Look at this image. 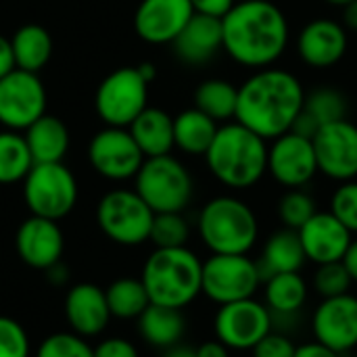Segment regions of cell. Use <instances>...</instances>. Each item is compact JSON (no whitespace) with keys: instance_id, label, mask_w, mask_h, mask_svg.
I'll use <instances>...</instances> for the list:
<instances>
[{"instance_id":"1","label":"cell","mask_w":357,"mask_h":357,"mask_svg":"<svg viewBox=\"0 0 357 357\" xmlns=\"http://www.w3.org/2000/svg\"><path fill=\"white\" fill-rule=\"evenodd\" d=\"M303 100L305 90L297 75L278 67L257 69L238 88L234 119L264 140H274L291 132Z\"/></svg>"},{"instance_id":"2","label":"cell","mask_w":357,"mask_h":357,"mask_svg":"<svg viewBox=\"0 0 357 357\" xmlns=\"http://www.w3.org/2000/svg\"><path fill=\"white\" fill-rule=\"evenodd\" d=\"M224 50L245 67H272L289 46V21L270 0H241L222 17Z\"/></svg>"},{"instance_id":"3","label":"cell","mask_w":357,"mask_h":357,"mask_svg":"<svg viewBox=\"0 0 357 357\" xmlns=\"http://www.w3.org/2000/svg\"><path fill=\"white\" fill-rule=\"evenodd\" d=\"M205 161L218 182L234 190H245L266 176L268 144L243 123L232 121L218 128Z\"/></svg>"},{"instance_id":"4","label":"cell","mask_w":357,"mask_h":357,"mask_svg":"<svg viewBox=\"0 0 357 357\" xmlns=\"http://www.w3.org/2000/svg\"><path fill=\"white\" fill-rule=\"evenodd\" d=\"M203 261L188 247L155 249L144 266L140 280L151 303L184 310L201 295Z\"/></svg>"},{"instance_id":"5","label":"cell","mask_w":357,"mask_h":357,"mask_svg":"<svg viewBox=\"0 0 357 357\" xmlns=\"http://www.w3.org/2000/svg\"><path fill=\"white\" fill-rule=\"evenodd\" d=\"M199 236L215 255H249L259 236L253 209L236 197H215L199 213Z\"/></svg>"},{"instance_id":"6","label":"cell","mask_w":357,"mask_h":357,"mask_svg":"<svg viewBox=\"0 0 357 357\" xmlns=\"http://www.w3.org/2000/svg\"><path fill=\"white\" fill-rule=\"evenodd\" d=\"M134 180V190L153 213H182L192 201V176L172 155L144 159Z\"/></svg>"},{"instance_id":"7","label":"cell","mask_w":357,"mask_h":357,"mask_svg":"<svg viewBox=\"0 0 357 357\" xmlns=\"http://www.w3.org/2000/svg\"><path fill=\"white\" fill-rule=\"evenodd\" d=\"M153 209L136 190L117 188L107 192L96 205V224L102 234L121 245L138 247L149 241L153 226Z\"/></svg>"},{"instance_id":"8","label":"cell","mask_w":357,"mask_h":357,"mask_svg":"<svg viewBox=\"0 0 357 357\" xmlns=\"http://www.w3.org/2000/svg\"><path fill=\"white\" fill-rule=\"evenodd\" d=\"M23 201L31 215L59 222L77 203L75 176L63 163H33L23 180Z\"/></svg>"},{"instance_id":"9","label":"cell","mask_w":357,"mask_h":357,"mask_svg":"<svg viewBox=\"0 0 357 357\" xmlns=\"http://www.w3.org/2000/svg\"><path fill=\"white\" fill-rule=\"evenodd\" d=\"M264 282L259 264L249 255H215L203 261L201 293L218 305L255 297Z\"/></svg>"},{"instance_id":"10","label":"cell","mask_w":357,"mask_h":357,"mask_svg":"<svg viewBox=\"0 0 357 357\" xmlns=\"http://www.w3.org/2000/svg\"><path fill=\"white\" fill-rule=\"evenodd\" d=\"M149 98V82L138 67H121L109 73L94 96L98 117L113 128H128L144 109Z\"/></svg>"},{"instance_id":"11","label":"cell","mask_w":357,"mask_h":357,"mask_svg":"<svg viewBox=\"0 0 357 357\" xmlns=\"http://www.w3.org/2000/svg\"><path fill=\"white\" fill-rule=\"evenodd\" d=\"M274 316L266 303L255 297L220 305L213 331L218 341L234 351H251L266 335L272 333Z\"/></svg>"},{"instance_id":"12","label":"cell","mask_w":357,"mask_h":357,"mask_svg":"<svg viewBox=\"0 0 357 357\" xmlns=\"http://www.w3.org/2000/svg\"><path fill=\"white\" fill-rule=\"evenodd\" d=\"M46 113V90L38 73L13 69L0 77V126L25 132Z\"/></svg>"},{"instance_id":"13","label":"cell","mask_w":357,"mask_h":357,"mask_svg":"<svg viewBox=\"0 0 357 357\" xmlns=\"http://www.w3.org/2000/svg\"><path fill=\"white\" fill-rule=\"evenodd\" d=\"M88 159L92 169L107 180H130L138 174L144 155L134 142L128 128L107 126L96 132L88 146Z\"/></svg>"},{"instance_id":"14","label":"cell","mask_w":357,"mask_h":357,"mask_svg":"<svg viewBox=\"0 0 357 357\" xmlns=\"http://www.w3.org/2000/svg\"><path fill=\"white\" fill-rule=\"evenodd\" d=\"M318 172L337 180L349 182L357 178V126L349 119H339L322 126L312 138Z\"/></svg>"},{"instance_id":"15","label":"cell","mask_w":357,"mask_h":357,"mask_svg":"<svg viewBox=\"0 0 357 357\" xmlns=\"http://www.w3.org/2000/svg\"><path fill=\"white\" fill-rule=\"evenodd\" d=\"M268 172L284 188H303L318 174L312 138L287 132L268 146Z\"/></svg>"},{"instance_id":"16","label":"cell","mask_w":357,"mask_h":357,"mask_svg":"<svg viewBox=\"0 0 357 357\" xmlns=\"http://www.w3.org/2000/svg\"><path fill=\"white\" fill-rule=\"evenodd\" d=\"M316 343L343 356L357 347V297L345 293L322 299L312 316Z\"/></svg>"},{"instance_id":"17","label":"cell","mask_w":357,"mask_h":357,"mask_svg":"<svg viewBox=\"0 0 357 357\" xmlns=\"http://www.w3.org/2000/svg\"><path fill=\"white\" fill-rule=\"evenodd\" d=\"M15 249L25 266L46 272L61 261L65 251V236L59 228V222L29 215L17 228Z\"/></svg>"},{"instance_id":"18","label":"cell","mask_w":357,"mask_h":357,"mask_svg":"<svg viewBox=\"0 0 357 357\" xmlns=\"http://www.w3.org/2000/svg\"><path fill=\"white\" fill-rule=\"evenodd\" d=\"M192 15L190 0H142L134 15V29L149 44H172Z\"/></svg>"},{"instance_id":"19","label":"cell","mask_w":357,"mask_h":357,"mask_svg":"<svg viewBox=\"0 0 357 357\" xmlns=\"http://www.w3.org/2000/svg\"><path fill=\"white\" fill-rule=\"evenodd\" d=\"M297 232L305 257L316 266L343 261L354 241V234L331 211H316Z\"/></svg>"},{"instance_id":"20","label":"cell","mask_w":357,"mask_h":357,"mask_svg":"<svg viewBox=\"0 0 357 357\" xmlns=\"http://www.w3.org/2000/svg\"><path fill=\"white\" fill-rule=\"evenodd\" d=\"M297 52L305 65L316 69L337 65L347 52V31L343 23L333 19L310 21L299 31Z\"/></svg>"},{"instance_id":"21","label":"cell","mask_w":357,"mask_h":357,"mask_svg":"<svg viewBox=\"0 0 357 357\" xmlns=\"http://www.w3.org/2000/svg\"><path fill=\"white\" fill-rule=\"evenodd\" d=\"M65 320L71 333L90 339L98 337L111 320L105 289L92 282H79L65 295Z\"/></svg>"},{"instance_id":"22","label":"cell","mask_w":357,"mask_h":357,"mask_svg":"<svg viewBox=\"0 0 357 357\" xmlns=\"http://www.w3.org/2000/svg\"><path fill=\"white\" fill-rule=\"evenodd\" d=\"M176 56L186 65H205L224 50L222 19L195 13L172 42Z\"/></svg>"},{"instance_id":"23","label":"cell","mask_w":357,"mask_h":357,"mask_svg":"<svg viewBox=\"0 0 357 357\" xmlns=\"http://www.w3.org/2000/svg\"><path fill=\"white\" fill-rule=\"evenodd\" d=\"M128 132L132 134L134 142L142 151L144 159L169 155L174 144V117L167 115L163 109L146 107L130 126Z\"/></svg>"},{"instance_id":"24","label":"cell","mask_w":357,"mask_h":357,"mask_svg":"<svg viewBox=\"0 0 357 357\" xmlns=\"http://www.w3.org/2000/svg\"><path fill=\"white\" fill-rule=\"evenodd\" d=\"M33 163H63L69 151V128L54 115L44 113L23 134Z\"/></svg>"},{"instance_id":"25","label":"cell","mask_w":357,"mask_h":357,"mask_svg":"<svg viewBox=\"0 0 357 357\" xmlns=\"http://www.w3.org/2000/svg\"><path fill=\"white\" fill-rule=\"evenodd\" d=\"M305 251L299 241V232L284 228L274 232L268 243L264 245V253L259 264L261 278H270L274 274H284V272H299L305 264Z\"/></svg>"},{"instance_id":"26","label":"cell","mask_w":357,"mask_h":357,"mask_svg":"<svg viewBox=\"0 0 357 357\" xmlns=\"http://www.w3.org/2000/svg\"><path fill=\"white\" fill-rule=\"evenodd\" d=\"M138 333L151 347L167 349L182 341L186 333V320L182 310L151 303L138 318Z\"/></svg>"},{"instance_id":"27","label":"cell","mask_w":357,"mask_h":357,"mask_svg":"<svg viewBox=\"0 0 357 357\" xmlns=\"http://www.w3.org/2000/svg\"><path fill=\"white\" fill-rule=\"evenodd\" d=\"M15 67L23 71H42L52 56V38L46 27L27 23L19 27L10 38Z\"/></svg>"},{"instance_id":"28","label":"cell","mask_w":357,"mask_h":357,"mask_svg":"<svg viewBox=\"0 0 357 357\" xmlns=\"http://www.w3.org/2000/svg\"><path fill=\"white\" fill-rule=\"evenodd\" d=\"M218 121H213L199 109H186L174 117V144L186 155L205 157L218 134Z\"/></svg>"},{"instance_id":"29","label":"cell","mask_w":357,"mask_h":357,"mask_svg":"<svg viewBox=\"0 0 357 357\" xmlns=\"http://www.w3.org/2000/svg\"><path fill=\"white\" fill-rule=\"evenodd\" d=\"M266 307L272 316H295L307 301V282L299 272H284L266 278Z\"/></svg>"},{"instance_id":"30","label":"cell","mask_w":357,"mask_h":357,"mask_svg":"<svg viewBox=\"0 0 357 357\" xmlns=\"http://www.w3.org/2000/svg\"><path fill=\"white\" fill-rule=\"evenodd\" d=\"M238 88L228 79H205L195 90V109L211 117L213 121H230L236 115Z\"/></svg>"},{"instance_id":"31","label":"cell","mask_w":357,"mask_h":357,"mask_svg":"<svg viewBox=\"0 0 357 357\" xmlns=\"http://www.w3.org/2000/svg\"><path fill=\"white\" fill-rule=\"evenodd\" d=\"M111 318L138 320L140 314L151 305L146 289L140 278H117L105 289Z\"/></svg>"},{"instance_id":"32","label":"cell","mask_w":357,"mask_h":357,"mask_svg":"<svg viewBox=\"0 0 357 357\" xmlns=\"http://www.w3.org/2000/svg\"><path fill=\"white\" fill-rule=\"evenodd\" d=\"M33 167L31 153L19 132H0V184L23 182Z\"/></svg>"},{"instance_id":"33","label":"cell","mask_w":357,"mask_h":357,"mask_svg":"<svg viewBox=\"0 0 357 357\" xmlns=\"http://www.w3.org/2000/svg\"><path fill=\"white\" fill-rule=\"evenodd\" d=\"M318 128L339 121V119H347L349 113V102L345 98V94L337 88L324 86V88H316L310 94H305L303 100V109H301Z\"/></svg>"},{"instance_id":"34","label":"cell","mask_w":357,"mask_h":357,"mask_svg":"<svg viewBox=\"0 0 357 357\" xmlns=\"http://www.w3.org/2000/svg\"><path fill=\"white\" fill-rule=\"evenodd\" d=\"M190 238V226L182 213H155L149 241L155 249L186 247Z\"/></svg>"},{"instance_id":"35","label":"cell","mask_w":357,"mask_h":357,"mask_svg":"<svg viewBox=\"0 0 357 357\" xmlns=\"http://www.w3.org/2000/svg\"><path fill=\"white\" fill-rule=\"evenodd\" d=\"M316 211V201L303 188H289V192L278 203L280 222L291 230H299Z\"/></svg>"},{"instance_id":"36","label":"cell","mask_w":357,"mask_h":357,"mask_svg":"<svg viewBox=\"0 0 357 357\" xmlns=\"http://www.w3.org/2000/svg\"><path fill=\"white\" fill-rule=\"evenodd\" d=\"M36 357H94V347L75 333H54L38 345Z\"/></svg>"},{"instance_id":"37","label":"cell","mask_w":357,"mask_h":357,"mask_svg":"<svg viewBox=\"0 0 357 357\" xmlns=\"http://www.w3.org/2000/svg\"><path fill=\"white\" fill-rule=\"evenodd\" d=\"M351 284H354V280H351L347 268L343 266V261L322 264V266H318V270L314 274V289L322 299L345 295V293H349Z\"/></svg>"},{"instance_id":"38","label":"cell","mask_w":357,"mask_h":357,"mask_svg":"<svg viewBox=\"0 0 357 357\" xmlns=\"http://www.w3.org/2000/svg\"><path fill=\"white\" fill-rule=\"evenodd\" d=\"M31 343L21 322L0 316V357H29Z\"/></svg>"},{"instance_id":"39","label":"cell","mask_w":357,"mask_h":357,"mask_svg":"<svg viewBox=\"0 0 357 357\" xmlns=\"http://www.w3.org/2000/svg\"><path fill=\"white\" fill-rule=\"evenodd\" d=\"M331 213L351 232L357 234V182H341L331 201Z\"/></svg>"},{"instance_id":"40","label":"cell","mask_w":357,"mask_h":357,"mask_svg":"<svg viewBox=\"0 0 357 357\" xmlns=\"http://www.w3.org/2000/svg\"><path fill=\"white\" fill-rule=\"evenodd\" d=\"M251 351L253 357H295L297 347L289 337L280 333H270Z\"/></svg>"},{"instance_id":"41","label":"cell","mask_w":357,"mask_h":357,"mask_svg":"<svg viewBox=\"0 0 357 357\" xmlns=\"http://www.w3.org/2000/svg\"><path fill=\"white\" fill-rule=\"evenodd\" d=\"M94 357H140L132 341L121 337H111L94 347Z\"/></svg>"},{"instance_id":"42","label":"cell","mask_w":357,"mask_h":357,"mask_svg":"<svg viewBox=\"0 0 357 357\" xmlns=\"http://www.w3.org/2000/svg\"><path fill=\"white\" fill-rule=\"evenodd\" d=\"M190 4H192V10L199 15L222 19L236 4V0H190Z\"/></svg>"},{"instance_id":"43","label":"cell","mask_w":357,"mask_h":357,"mask_svg":"<svg viewBox=\"0 0 357 357\" xmlns=\"http://www.w3.org/2000/svg\"><path fill=\"white\" fill-rule=\"evenodd\" d=\"M13 69H15V56H13L10 40L0 36V77H4Z\"/></svg>"},{"instance_id":"44","label":"cell","mask_w":357,"mask_h":357,"mask_svg":"<svg viewBox=\"0 0 357 357\" xmlns=\"http://www.w3.org/2000/svg\"><path fill=\"white\" fill-rule=\"evenodd\" d=\"M197 357H230V349L222 341H205L197 347Z\"/></svg>"},{"instance_id":"45","label":"cell","mask_w":357,"mask_h":357,"mask_svg":"<svg viewBox=\"0 0 357 357\" xmlns=\"http://www.w3.org/2000/svg\"><path fill=\"white\" fill-rule=\"evenodd\" d=\"M295 357H341L339 354H335L333 349H328V347H324V345H320V343H305V345H301V347H297V351H295Z\"/></svg>"},{"instance_id":"46","label":"cell","mask_w":357,"mask_h":357,"mask_svg":"<svg viewBox=\"0 0 357 357\" xmlns=\"http://www.w3.org/2000/svg\"><path fill=\"white\" fill-rule=\"evenodd\" d=\"M343 266L347 268L351 280L357 282V238L351 241V245H349V249H347V253L343 257Z\"/></svg>"},{"instance_id":"47","label":"cell","mask_w":357,"mask_h":357,"mask_svg":"<svg viewBox=\"0 0 357 357\" xmlns=\"http://www.w3.org/2000/svg\"><path fill=\"white\" fill-rule=\"evenodd\" d=\"M46 276H48V282H52V284H65L67 282V278H69V272L65 270V266L59 261V264H54L52 268H48L46 270Z\"/></svg>"},{"instance_id":"48","label":"cell","mask_w":357,"mask_h":357,"mask_svg":"<svg viewBox=\"0 0 357 357\" xmlns=\"http://www.w3.org/2000/svg\"><path fill=\"white\" fill-rule=\"evenodd\" d=\"M343 23H345L347 29L357 31V0L343 6Z\"/></svg>"},{"instance_id":"49","label":"cell","mask_w":357,"mask_h":357,"mask_svg":"<svg viewBox=\"0 0 357 357\" xmlns=\"http://www.w3.org/2000/svg\"><path fill=\"white\" fill-rule=\"evenodd\" d=\"M163 357H197V349L178 343V345H172V347L163 349Z\"/></svg>"},{"instance_id":"50","label":"cell","mask_w":357,"mask_h":357,"mask_svg":"<svg viewBox=\"0 0 357 357\" xmlns=\"http://www.w3.org/2000/svg\"><path fill=\"white\" fill-rule=\"evenodd\" d=\"M328 4H333V6H345V4H349V2H354V0H326Z\"/></svg>"},{"instance_id":"51","label":"cell","mask_w":357,"mask_h":357,"mask_svg":"<svg viewBox=\"0 0 357 357\" xmlns=\"http://www.w3.org/2000/svg\"><path fill=\"white\" fill-rule=\"evenodd\" d=\"M351 357H357V354H356V356H351Z\"/></svg>"}]
</instances>
